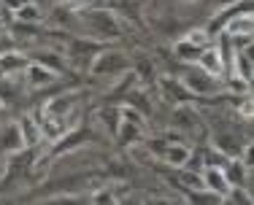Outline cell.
<instances>
[{
  "mask_svg": "<svg viewBox=\"0 0 254 205\" xmlns=\"http://www.w3.org/2000/svg\"><path fill=\"white\" fill-rule=\"evenodd\" d=\"M5 27V22H3V16H0V30H3Z\"/></svg>",
  "mask_w": 254,
  "mask_h": 205,
  "instance_id": "19",
  "label": "cell"
},
{
  "mask_svg": "<svg viewBox=\"0 0 254 205\" xmlns=\"http://www.w3.org/2000/svg\"><path fill=\"white\" fill-rule=\"evenodd\" d=\"M235 65H238V78H241V81L252 84V57H249V51H238Z\"/></svg>",
  "mask_w": 254,
  "mask_h": 205,
  "instance_id": "12",
  "label": "cell"
},
{
  "mask_svg": "<svg viewBox=\"0 0 254 205\" xmlns=\"http://www.w3.org/2000/svg\"><path fill=\"white\" fill-rule=\"evenodd\" d=\"M73 3H87V0H73Z\"/></svg>",
  "mask_w": 254,
  "mask_h": 205,
  "instance_id": "20",
  "label": "cell"
},
{
  "mask_svg": "<svg viewBox=\"0 0 254 205\" xmlns=\"http://www.w3.org/2000/svg\"><path fill=\"white\" fill-rule=\"evenodd\" d=\"M27 81H30V87H49V84L57 81V70H52V68H46L44 62H33V65H27Z\"/></svg>",
  "mask_w": 254,
  "mask_h": 205,
  "instance_id": "4",
  "label": "cell"
},
{
  "mask_svg": "<svg viewBox=\"0 0 254 205\" xmlns=\"http://www.w3.org/2000/svg\"><path fill=\"white\" fill-rule=\"evenodd\" d=\"M27 68V59L25 54L19 51H3L0 54V73L8 76V73H19V70Z\"/></svg>",
  "mask_w": 254,
  "mask_h": 205,
  "instance_id": "7",
  "label": "cell"
},
{
  "mask_svg": "<svg viewBox=\"0 0 254 205\" xmlns=\"http://www.w3.org/2000/svg\"><path fill=\"white\" fill-rule=\"evenodd\" d=\"M244 170H246L244 162H230V165L225 167V178L230 181V186H241V184H244Z\"/></svg>",
  "mask_w": 254,
  "mask_h": 205,
  "instance_id": "13",
  "label": "cell"
},
{
  "mask_svg": "<svg viewBox=\"0 0 254 205\" xmlns=\"http://www.w3.org/2000/svg\"><path fill=\"white\" fill-rule=\"evenodd\" d=\"M19 130H22V138H25V146H33V143L41 141V130L33 124V119H30V116H25L19 122Z\"/></svg>",
  "mask_w": 254,
  "mask_h": 205,
  "instance_id": "10",
  "label": "cell"
},
{
  "mask_svg": "<svg viewBox=\"0 0 254 205\" xmlns=\"http://www.w3.org/2000/svg\"><path fill=\"white\" fill-rule=\"evenodd\" d=\"M162 89L168 92V98L176 100V102H187L190 100V92L181 81H173V78H162Z\"/></svg>",
  "mask_w": 254,
  "mask_h": 205,
  "instance_id": "9",
  "label": "cell"
},
{
  "mask_svg": "<svg viewBox=\"0 0 254 205\" xmlns=\"http://www.w3.org/2000/svg\"><path fill=\"white\" fill-rule=\"evenodd\" d=\"M14 14H16V19H19V22H41V19H44V8H41L38 3H30V0H25Z\"/></svg>",
  "mask_w": 254,
  "mask_h": 205,
  "instance_id": "8",
  "label": "cell"
},
{
  "mask_svg": "<svg viewBox=\"0 0 254 205\" xmlns=\"http://www.w3.org/2000/svg\"><path fill=\"white\" fill-rule=\"evenodd\" d=\"M197 62H200L203 73L208 76H222V70H225V57H222V51L216 49V46H205V49H200V54H197Z\"/></svg>",
  "mask_w": 254,
  "mask_h": 205,
  "instance_id": "2",
  "label": "cell"
},
{
  "mask_svg": "<svg viewBox=\"0 0 254 205\" xmlns=\"http://www.w3.org/2000/svg\"><path fill=\"white\" fill-rule=\"evenodd\" d=\"M3 138H5V149H11V152H19V149H25V138H22L19 124L8 127V130L3 132Z\"/></svg>",
  "mask_w": 254,
  "mask_h": 205,
  "instance_id": "11",
  "label": "cell"
},
{
  "mask_svg": "<svg viewBox=\"0 0 254 205\" xmlns=\"http://www.w3.org/2000/svg\"><path fill=\"white\" fill-rule=\"evenodd\" d=\"M162 156H165V162L171 167H184L192 156V149L187 146V143H168V146L162 149Z\"/></svg>",
  "mask_w": 254,
  "mask_h": 205,
  "instance_id": "5",
  "label": "cell"
},
{
  "mask_svg": "<svg viewBox=\"0 0 254 205\" xmlns=\"http://www.w3.org/2000/svg\"><path fill=\"white\" fill-rule=\"evenodd\" d=\"M143 127H146V122H143V116L135 111V108H130V105L119 108V124H117V138L119 141L138 143L143 138Z\"/></svg>",
  "mask_w": 254,
  "mask_h": 205,
  "instance_id": "1",
  "label": "cell"
},
{
  "mask_svg": "<svg viewBox=\"0 0 254 205\" xmlns=\"http://www.w3.org/2000/svg\"><path fill=\"white\" fill-rule=\"evenodd\" d=\"M187 44L195 46V49H205V46L211 44V33L208 30H192V33H187Z\"/></svg>",
  "mask_w": 254,
  "mask_h": 205,
  "instance_id": "14",
  "label": "cell"
},
{
  "mask_svg": "<svg viewBox=\"0 0 254 205\" xmlns=\"http://www.w3.org/2000/svg\"><path fill=\"white\" fill-rule=\"evenodd\" d=\"M181 181H184V184L190 186V189H205L200 173H190V170H184V173H181Z\"/></svg>",
  "mask_w": 254,
  "mask_h": 205,
  "instance_id": "15",
  "label": "cell"
},
{
  "mask_svg": "<svg viewBox=\"0 0 254 205\" xmlns=\"http://www.w3.org/2000/svg\"><path fill=\"white\" fill-rule=\"evenodd\" d=\"M203 176V184H205V189H211V192H216V195H222L227 200V192L233 189V186H230V181L225 178V170H222V167H205V170L200 173Z\"/></svg>",
  "mask_w": 254,
  "mask_h": 205,
  "instance_id": "3",
  "label": "cell"
},
{
  "mask_svg": "<svg viewBox=\"0 0 254 205\" xmlns=\"http://www.w3.org/2000/svg\"><path fill=\"white\" fill-rule=\"evenodd\" d=\"M187 3H192V0H187Z\"/></svg>",
  "mask_w": 254,
  "mask_h": 205,
  "instance_id": "21",
  "label": "cell"
},
{
  "mask_svg": "<svg viewBox=\"0 0 254 205\" xmlns=\"http://www.w3.org/2000/svg\"><path fill=\"white\" fill-rule=\"evenodd\" d=\"M92 200H95V203H114L117 197H114V195H108V192H95V195H92Z\"/></svg>",
  "mask_w": 254,
  "mask_h": 205,
  "instance_id": "17",
  "label": "cell"
},
{
  "mask_svg": "<svg viewBox=\"0 0 254 205\" xmlns=\"http://www.w3.org/2000/svg\"><path fill=\"white\" fill-rule=\"evenodd\" d=\"M252 27H254L252 14H238L225 25V35H230V38H252Z\"/></svg>",
  "mask_w": 254,
  "mask_h": 205,
  "instance_id": "6",
  "label": "cell"
},
{
  "mask_svg": "<svg viewBox=\"0 0 254 205\" xmlns=\"http://www.w3.org/2000/svg\"><path fill=\"white\" fill-rule=\"evenodd\" d=\"M3 3L8 5V8H14V11H16V8H19V5H22V3H25V0H3Z\"/></svg>",
  "mask_w": 254,
  "mask_h": 205,
  "instance_id": "18",
  "label": "cell"
},
{
  "mask_svg": "<svg viewBox=\"0 0 254 205\" xmlns=\"http://www.w3.org/2000/svg\"><path fill=\"white\" fill-rule=\"evenodd\" d=\"M252 111H254L252 98H244V100H241V116H244V119H252Z\"/></svg>",
  "mask_w": 254,
  "mask_h": 205,
  "instance_id": "16",
  "label": "cell"
}]
</instances>
